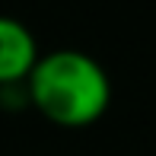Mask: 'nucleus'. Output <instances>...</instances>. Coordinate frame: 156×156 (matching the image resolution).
<instances>
[{
  "mask_svg": "<svg viewBox=\"0 0 156 156\" xmlns=\"http://www.w3.org/2000/svg\"><path fill=\"white\" fill-rule=\"evenodd\" d=\"M23 89L45 121L67 131L96 124L112 105L108 70L80 48H58L41 54Z\"/></svg>",
  "mask_w": 156,
  "mask_h": 156,
  "instance_id": "1",
  "label": "nucleus"
},
{
  "mask_svg": "<svg viewBox=\"0 0 156 156\" xmlns=\"http://www.w3.org/2000/svg\"><path fill=\"white\" fill-rule=\"evenodd\" d=\"M41 51L32 29L13 16H0V89H23Z\"/></svg>",
  "mask_w": 156,
  "mask_h": 156,
  "instance_id": "2",
  "label": "nucleus"
}]
</instances>
